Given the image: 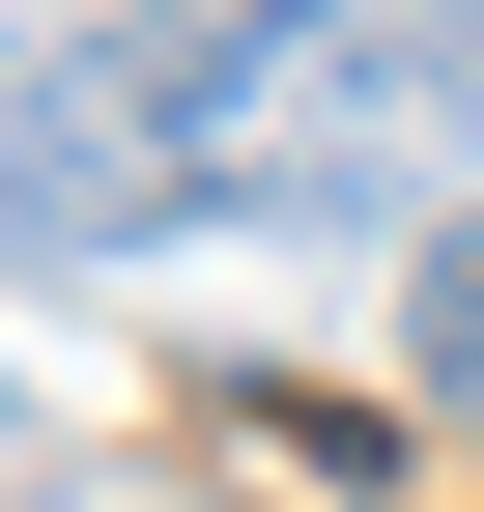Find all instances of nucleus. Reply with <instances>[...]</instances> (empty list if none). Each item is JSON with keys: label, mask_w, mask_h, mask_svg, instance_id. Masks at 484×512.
<instances>
[{"label": "nucleus", "mask_w": 484, "mask_h": 512, "mask_svg": "<svg viewBox=\"0 0 484 512\" xmlns=\"http://www.w3.org/2000/svg\"><path fill=\"white\" fill-rule=\"evenodd\" d=\"M114 228H200L171 200V86H114V29H29V285H86Z\"/></svg>", "instance_id": "2"}, {"label": "nucleus", "mask_w": 484, "mask_h": 512, "mask_svg": "<svg viewBox=\"0 0 484 512\" xmlns=\"http://www.w3.org/2000/svg\"><path fill=\"white\" fill-rule=\"evenodd\" d=\"M399 370H428V399L484 427V228H428V285H399Z\"/></svg>", "instance_id": "3"}, {"label": "nucleus", "mask_w": 484, "mask_h": 512, "mask_svg": "<svg viewBox=\"0 0 484 512\" xmlns=\"http://www.w3.org/2000/svg\"><path fill=\"white\" fill-rule=\"evenodd\" d=\"M143 86H171V200H200V228H399V200H428L456 57L371 29V0H257V29L143 57Z\"/></svg>", "instance_id": "1"}, {"label": "nucleus", "mask_w": 484, "mask_h": 512, "mask_svg": "<svg viewBox=\"0 0 484 512\" xmlns=\"http://www.w3.org/2000/svg\"><path fill=\"white\" fill-rule=\"evenodd\" d=\"M200 29H257V0H171V57H200Z\"/></svg>", "instance_id": "5"}, {"label": "nucleus", "mask_w": 484, "mask_h": 512, "mask_svg": "<svg viewBox=\"0 0 484 512\" xmlns=\"http://www.w3.org/2000/svg\"><path fill=\"white\" fill-rule=\"evenodd\" d=\"M428 57H456V86H484V0H428Z\"/></svg>", "instance_id": "4"}]
</instances>
